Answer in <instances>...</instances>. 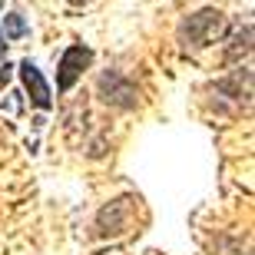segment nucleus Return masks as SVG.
Segmentation results:
<instances>
[{"label":"nucleus","instance_id":"f257e3e1","mask_svg":"<svg viewBox=\"0 0 255 255\" xmlns=\"http://www.w3.org/2000/svg\"><path fill=\"white\" fill-rule=\"evenodd\" d=\"M226 33H229V17L222 13V10H216V7H206V10H199V13H189V17L179 23V30H176L182 50H189V53L219 43Z\"/></svg>","mask_w":255,"mask_h":255},{"label":"nucleus","instance_id":"f03ea898","mask_svg":"<svg viewBox=\"0 0 255 255\" xmlns=\"http://www.w3.org/2000/svg\"><path fill=\"white\" fill-rule=\"evenodd\" d=\"M96 93H100V100L106 106H113V110H136L139 106L136 83L126 73H120V70H103L100 80H96Z\"/></svg>","mask_w":255,"mask_h":255},{"label":"nucleus","instance_id":"7ed1b4c3","mask_svg":"<svg viewBox=\"0 0 255 255\" xmlns=\"http://www.w3.org/2000/svg\"><path fill=\"white\" fill-rule=\"evenodd\" d=\"M90 63H93V50H90V47H83V43L66 47L63 57H60V63H57V90H60V93L73 90L76 80L90 70Z\"/></svg>","mask_w":255,"mask_h":255},{"label":"nucleus","instance_id":"20e7f679","mask_svg":"<svg viewBox=\"0 0 255 255\" xmlns=\"http://www.w3.org/2000/svg\"><path fill=\"white\" fill-rule=\"evenodd\" d=\"M20 80H23V90L30 93V103L37 106V110H50L53 106V93H50V83L43 80V73H40V66L33 63V60H23V63L17 66Z\"/></svg>","mask_w":255,"mask_h":255},{"label":"nucleus","instance_id":"39448f33","mask_svg":"<svg viewBox=\"0 0 255 255\" xmlns=\"http://www.w3.org/2000/svg\"><path fill=\"white\" fill-rule=\"evenodd\" d=\"M0 33H3V40H23L30 33V27H27V20L20 17V13H7L3 23H0Z\"/></svg>","mask_w":255,"mask_h":255},{"label":"nucleus","instance_id":"423d86ee","mask_svg":"<svg viewBox=\"0 0 255 255\" xmlns=\"http://www.w3.org/2000/svg\"><path fill=\"white\" fill-rule=\"evenodd\" d=\"M10 80H13V66H10L7 60H3V63H0V90H3V86H7Z\"/></svg>","mask_w":255,"mask_h":255},{"label":"nucleus","instance_id":"0eeeda50","mask_svg":"<svg viewBox=\"0 0 255 255\" xmlns=\"http://www.w3.org/2000/svg\"><path fill=\"white\" fill-rule=\"evenodd\" d=\"M0 13H3V0H0ZM3 57H7V40L0 33V63H3Z\"/></svg>","mask_w":255,"mask_h":255},{"label":"nucleus","instance_id":"6e6552de","mask_svg":"<svg viewBox=\"0 0 255 255\" xmlns=\"http://www.w3.org/2000/svg\"><path fill=\"white\" fill-rule=\"evenodd\" d=\"M70 7H86V3H93V0H66Z\"/></svg>","mask_w":255,"mask_h":255}]
</instances>
